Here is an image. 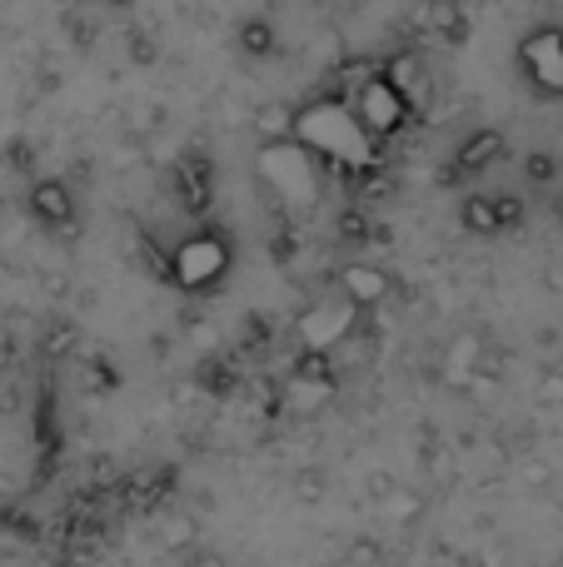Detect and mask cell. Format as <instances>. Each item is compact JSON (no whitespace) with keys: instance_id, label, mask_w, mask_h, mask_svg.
Listing matches in <instances>:
<instances>
[{"instance_id":"6da1fadb","label":"cell","mask_w":563,"mask_h":567,"mask_svg":"<svg viewBox=\"0 0 563 567\" xmlns=\"http://www.w3.org/2000/svg\"><path fill=\"white\" fill-rule=\"evenodd\" d=\"M295 140L335 175H359L379 169V145L359 130L355 110H349L345 95H319L295 105Z\"/></svg>"},{"instance_id":"7a4b0ae2","label":"cell","mask_w":563,"mask_h":567,"mask_svg":"<svg viewBox=\"0 0 563 567\" xmlns=\"http://www.w3.org/2000/svg\"><path fill=\"white\" fill-rule=\"evenodd\" d=\"M259 179L265 189L289 209H315L319 195H325V165L309 155L299 140H285V145H259Z\"/></svg>"},{"instance_id":"3957f363","label":"cell","mask_w":563,"mask_h":567,"mask_svg":"<svg viewBox=\"0 0 563 567\" xmlns=\"http://www.w3.org/2000/svg\"><path fill=\"white\" fill-rule=\"evenodd\" d=\"M165 265H170V279H175L180 289L205 293V289H219V284L229 279V269H235V245H229L225 229L199 225L170 249Z\"/></svg>"},{"instance_id":"277c9868","label":"cell","mask_w":563,"mask_h":567,"mask_svg":"<svg viewBox=\"0 0 563 567\" xmlns=\"http://www.w3.org/2000/svg\"><path fill=\"white\" fill-rule=\"evenodd\" d=\"M349 110H355V120H359V130H365L375 145H385V140H395L399 130L414 120V110H409V100L399 95L395 85H389L385 75H379V65L369 70L359 85H349Z\"/></svg>"},{"instance_id":"5b68a950","label":"cell","mask_w":563,"mask_h":567,"mask_svg":"<svg viewBox=\"0 0 563 567\" xmlns=\"http://www.w3.org/2000/svg\"><path fill=\"white\" fill-rule=\"evenodd\" d=\"M519 70L539 100H563V30L534 25L519 40Z\"/></svg>"},{"instance_id":"8992f818","label":"cell","mask_w":563,"mask_h":567,"mask_svg":"<svg viewBox=\"0 0 563 567\" xmlns=\"http://www.w3.org/2000/svg\"><path fill=\"white\" fill-rule=\"evenodd\" d=\"M355 323H359V309L339 293V299L309 303V309L295 319V333H299V343H305V353H335L339 343L355 333Z\"/></svg>"},{"instance_id":"52a82bcc","label":"cell","mask_w":563,"mask_h":567,"mask_svg":"<svg viewBox=\"0 0 563 567\" xmlns=\"http://www.w3.org/2000/svg\"><path fill=\"white\" fill-rule=\"evenodd\" d=\"M459 225L469 235H504V229L524 225V205L514 195H469L459 205Z\"/></svg>"},{"instance_id":"ba28073f","label":"cell","mask_w":563,"mask_h":567,"mask_svg":"<svg viewBox=\"0 0 563 567\" xmlns=\"http://www.w3.org/2000/svg\"><path fill=\"white\" fill-rule=\"evenodd\" d=\"M25 209L40 229H70L75 225V195L65 179H35L25 195Z\"/></svg>"},{"instance_id":"9c48e42d","label":"cell","mask_w":563,"mask_h":567,"mask_svg":"<svg viewBox=\"0 0 563 567\" xmlns=\"http://www.w3.org/2000/svg\"><path fill=\"white\" fill-rule=\"evenodd\" d=\"M339 293L365 313V309H375V303H385L389 293H395V275L379 269V265H345L339 269Z\"/></svg>"},{"instance_id":"30bf717a","label":"cell","mask_w":563,"mask_h":567,"mask_svg":"<svg viewBox=\"0 0 563 567\" xmlns=\"http://www.w3.org/2000/svg\"><path fill=\"white\" fill-rule=\"evenodd\" d=\"M479 369H484V333H479V329L454 333V339L444 343V363H439L444 383H449V389H464Z\"/></svg>"},{"instance_id":"8fae6325","label":"cell","mask_w":563,"mask_h":567,"mask_svg":"<svg viewBox=\"0 0 563 567\" xmlns=\"http://www.w3.org/2000/svg\"><path fill=\"white\" fill-rule=\"evenodd\" d=\"M504 155H509V140H504V130L484 125V130H474V135H464V140H459V150H454V175H479V169L499 165V159H504Z\"/></svg>"},{"instance_id":"7c38bea8","label":"cell","mask_w":563,"mask_h":567,"mask_svg":"<svg viewBox=\"0 0 563 567\" xmlns=\"http://www.w3.org/2000/svg\"><path fill=\"white\" fill-rule=\"evenodd\" d=\"M170 189H175V199L190 209V215L209 209V159L180 155L175 165H170Z\"/></svg>"},{"instance_id":"4fadbf2b","label":"cell","mask_w":563,"mask_h":567,"mask_svg":"<svg viewBox=\"0 0 563 567\" xmlns=\"http://www.w3.org/2000/svg\"><path fill=\"white\" fill-rule=\"evenodd\" d=\"M379 75L389 80V85L399 90V95L409 100V110H424L429 105V75H424V65H419V55H409V50H395V55L379 65Z\"/></svg>"},{"instance_id":"5bb4252c","label":"cell","mask_w":563,"mask_h":567,"mask_svg":"<svg viewBox=\"0 0 563 567\" xmlns=\"http://www.w3.org/2000/svg\"><path fill=\"white\" fill-rule=\"evenodd\" d=\"M375 508L385 523H419L424 518V493L405 488V483H389V478H375Z\"/></svg>"},{"instance_id":"9a60e30c","label":"cell","mask_w":563,"mask_h":567,"mask_svg":"<svg viewBox=\"0 0 563 567\" xmlns=\"http://www.w3.org/2000/svg\"><path fill=\"white\" fill-rule=\"evenodd\" d=\"M249 135H255L259 145H285V140H295V105H285V100L255 105L249 110Z\"/></svg>"},{"instance_id":"2e32d148","label":"cell","mask_w":563,"mask_h":567,"mask_svg":"<svg viewBox=\"0 0 563 567\" xmlns=\"http://www.w3.org/2000/svg\"><path fill=\"white\" fill-rule=\"evenodd\" d=\"M239 40H245L249 55H275V25H269V20H245Z\"/></svg>"},{"instance_id":"e0dca14e","label":"cell","mask_w":563,"mask_h":567,"mask_svg":"<svg viewBox=\"0 0 563 567\" xmlns=\"http://www.w3.org/2000/svg\"><path fill=\"white\" fill-rule=\"evenodd\" d=\"M524 175L534 179V185H549V179L559 175V159L549 155V150H529V155H524Z\"/></svg>"},{"instance_id":"ac0fdd59","label":"cell","mask_w":563,"mask_h":567,"mask_svg":"<svg viewBox=\"0 0 563 567\" xmlns=\"http://www.w3.org/2000/svg\"><path fill=\"white\" fill-rule=\"evenodd\" d=\"M190 538H195V523L190 518H165L160 523V543H165V548H185Z\"/></svg>"},{"instance_id":"d6986e66","label":"cell","mask_w":563,"mask_h":567,"mask_svg":"<svg viewBox=\"0 0 563 567\" xmlns=\"http://www.w3.org/2000/svg\"><path fill=\"white\" fill-rule=\"evenodd\" d=\"M195 567H225V563H219V558H199Z\"/></svg>"},{"instance_id":"ffe728a7","label":"cell","mask_w":563,"mask_h":567,"mask_svg":"<svg viewBox=\"0 0 563 567\" xmlns=\"http://www.w3.org/2000/svg\"><path fill=\"white\" fill-rule=\"evenodd\" d=\"M559 219H563V205H559Z\"/></svg>"}]
</instances>
